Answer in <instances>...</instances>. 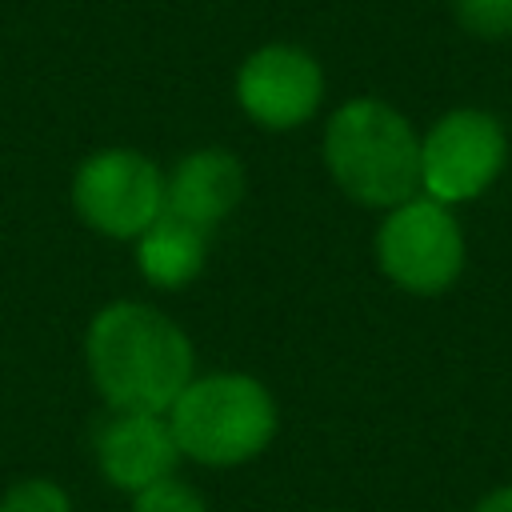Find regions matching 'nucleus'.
Listing matches in <instances>:
<instances>
[{
    "label": "nucleus",
    "instance_id": "6",
    "mask_svg": "<svg viewBox=\"0 0 512 512\" xmlns=\"http://www.w3.org/2000/svg\"><path fill=\"white\" fill-rule=\"evenodd\" d=\"M504 164V124L484 108H452L420 136V192L448 208L484 196Z\"/></svg>",
    "mask_w": 512,
    "mask_h": 512
},
{
    "label": "nucleus",
    "instance_id": "5",
    "mask_svg": "<svg viewBox=\"0 0 512 512\" xmlns=\"http://www.w3.org/2000/svg\"><path fill=\"white\" fill-rule=\"evenodd\" d=\"M72 208L92 232L136 240L164 216V172L136 148H100L72 176Z\"/></svg>",
    "mask_w": 512,
    "mask_h": 512
},
{
    "label": "nucleus",
    "instance_id": "1",
    "mask_svg": "<svg viewBox=\"0 0 512 512\" xmlns=\"http://www.w3.org/2000/svg\"><path fill=\"white\" fill-rule=\"evenodd\" d=\"M84 368L112 412L164 416L196 376V348L156 304L112 300L84 328Z\"/></svg>",
    "mask_w": 512,
    "mask_h": 512
},
{
    "label": "nucleus",
    "instance_id": "12",
    "mask_svg": "<svg viewBox=\"0 0 512 512\" xmlns=\"http://www.w3.org/2000/svg\"><path fill=\"white\" fill-rule=\"evenodd\" d=\"M460 28H468L480 40H504L512 36V0H452Z\"/></svg>",
    "mask_w": 512,
    "mask_h": 512
},
{
    "label": "nucleus",
    "instance_id": "14",
    "mask_svg": "<svg viewBox=\"0 0 512 512\" xmlns=\"http://www.w3.org/2000/svg\"><path fill=\"white\" fill-rule=\"evenodd\" d=\"M472 512H512V484H500V488L484 492V496L472 504Z\"/></svg>",
    "mask_w": 512,
    "mask_h": 512
},
{
    "label": "nucleus",
    "instance_id": "7",
    "mask_svg": "<svg viewBox=\"0 0 512 512\" xmlns=\"http://www.w3.org/2000/svg\"><path fill=\"white\" fill-rule=\"evenodd\" d=\"M244 116L268 132H292L320 112L324 68L300 44H264L236 72Z\"/></svg>",
    "mask_w": 512,
    "mask_h": 512
},
{
    "label": "nucleus",
    "instance_id": "10",
    "mask_svg": "<svg viewBox=\"0 0 512 512\" xmlns=\"http://www.w3.org/2000/svg\"><path fill=\"white\" fill-rule=\"evenodd\" d=\"M204 264H208V232H200L168 212L148 232L136 236V268L160 292L188 288L204 272Z\"/></svg>",
    "mask_w": 512,
    "mask_h": 512
},
{
    "label": "nucleus",
    "instance_id": "9",
    "mask_svg": "<svg viewBox=\"0 0 512 512\" xmlns=\"http://www.w3.org/2000/svg\"><path fill=\"white\" fill-rule=\"evenodd\" d=\"M244 188H248V176L236 152L196 148L180 156L176 168L164 176V212L200 232H212L240 208Z\"/></svg>",
    "mask_w": 512,
    "mask_h": 512
},
{
    "label": "nucleus",
    "instance_id": "3",
    "mask_svg": "<svg viewBox=\"0 0 512 512\" xmlns=\"http://www.w3.org/2000/svg\"><path fill=\"white\" fill-rule=\"evenodd\" d=\"M184 460L204 468H236L256 460L280 428L276 396L248 372H208L164 412Z\"/></svg>",
    "mask_w": 512,
    "mask_h": 512
},
{
    "label": "nucleus",
    "instance_id": "4",
    "mask_svg": "<svg viewBox=\"0 0 512 512\" xmlns=\"http://www.w3.org/2000/svg\"><path fill=\"white\" fill-rule=\"evenodd\" d=\"M376 268L408 296H440L448 292L468 260L464 228L448 204L432 196H412L384 212L376 240Z\"/></svg>",
    "mask_w": 512,
    "mask_h": 512
},
{
    "label": "nucleus",
    "instance_id": "13",
    "mask_svg": "<svg viewBox=\"0 0 512 512\" xmlns=\"http://www.w3.org/2000/svg\"><path fill=\"white\" fill-rule=\"evenodd\" d=\"M132 512H208V504L192 484L168 476V480H156L152 488L136 492L132 496Z\"/></svg>",
    "mask_w": 512,
    "mask_h": 512
},
{
    "label": "nucleus",
    "instance_id": "11",
    "mask_svg": "<svg viewBox=\"0 0 512 512\" xmlns=\"http://www.w3.org/2000/svg\"><path fill=\"white\" fill-rule=\"evenodd\" d=\"M0 512H72V496L48 476H24L0 492Z\"/></svg>",
    "mask_w": 512,
    "mask_h": 512
},
{
    "label": "nucleus",
    "instance_id": "8",
    "mask_svg": "<svg viewBox=\"0 0 512 512\" xmlns=\"http://www.w3.org/2000/svg\"><path fill=\"white\" fill-rule=\"evenodd\" d=\"M92 452L100 476L128 496L152 488L156 480L176 476V464L184 460L168 428V416L156 412H112L100 424Z\"/></svg>",
    "mask_w": 512,
    "mask_h": 512
},
{
    "label": "nucleus",
    "instance_id": "2",
    "mask_svg": "<svg viewBox=\"0 0 512 512\" xmlns=\"http://www.w3.org/2000/svg\"><path fill=\"white\" fill-rule=\"evenodd\" d=\"M320 152L332 184L360 208L388 212L420 196V136L388 100H344L324 124Z\"/></svg>",
    "mask_w": 512,
    "mask_h": 512
}]
</instances>
